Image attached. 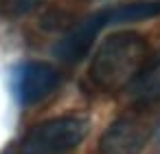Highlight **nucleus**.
Here are the masks:
<instances>
[{
    "mask_svg": "<svg viewBox=\"0 0 160 154\" xmlns=\"http://www.w3.org/2000/svg\"><path fill=\"white\" fill-rule=\"evenodd\" d=\"M90 123L75 114L53 117L35 123L11 154H68L88 136Z\"/></svg>",
    "mask_w": 160,
    "mask_h": 154,
    "instance_id": "2",
    "label": "nucleus"
},
{
    "mask_svg": "<svg viewBox=\"0 0 160 154\" xmlns=\"http://www.w3.org/2000/svg\"><path fill=\"white\" fill-rule=\"evenodd\" d=\"M5 5H11V7H16V11H22V9H29L31 5H35L38 0H2Z\"/></svg>",
    "mask_w": 160,
    "mask_h": 154,
    "instance_id": "8",
    "label": "nucleus"
},
{
    "mask_svg": "<svg viewBox=\"0 0 160 154\" xmlns=\"http://www.w3.org/2000/svg\"><path fill=\"white\" fill-rule=\"evenodd\" d=\"M59 86V71L48 62H27L16 77V97L22 106L44 101Z\"/></svg>",
    "mask_w": 160,
    "mask_h": 154,
    "instance_id": "4",
    "label": "nucleus"
},
{
    "mask_svg": "<svg viewBox=\"0 0 160 154\" xmlns=\"http://www.w3.org/2000/svg\"><path fill=\"white\" fill-rule=\"evenodd\" d=\"M129 90L142 101L160 99V55L149 60V64L145 66V71L138 75Z\"/></svg>",
    "mask_w": 160,
    "mask_h": 154,
    "instance_id": "7",
    "label": "nucleus"
},
{
    "mask_svg": "<svg viewBox=\"0 0 160 154\" xmlns=\"http://www.w3.org/2000/svg\"><path fill=\"white\" fill-rule=\"evenodd\" d=\"M101 29H105V22H103L101 9H99V11L81 18L77 24H72L62 35V40L55 44V55L66 64L81 62L90 53L92 44L97 42V35L101 33Z\"/></svg>",
    "mask_w": 160,
    "mask_h": 154,
    "instance_id": "5",
    "label": "nucleus"
},
{
    "mask_svg": "<svg viewBox=\"0 0 160 154\" xmlns=\"http://www.w3.org/2000/svg\"><path fill=\"white\" fill-rule=\"evenodd\" d=\"M153 123L142 114L121 117L99 139V154H140L149 143Z\"/></svg>",
    "mask_w": 160,
    "mask_h": 154,
    "instance_id": "3",
    "label": "nucleus"
},
{
    "mask_svg": "<svg viewBox=\"0 0 160 154\" xmlns=\"http://www.w3.org/2000/svg\"><path fill=\"white\" fill-rule=\"evenodd\" d=\"M101 16H103L105 27L156 18V16H160V0H136V3L105 7V9H101Z\"/></svg>",
    "mask_w": 160,
    "mask_h": 154,
    "instance_id": "6",
    "label": "nucleus"
},
{
    "mask_svg": "<svg viewBox=\"0 0 160 154\" xmlns=\"http://www.w3.org/2000/svg\"><path fill=\"white\" fill-rule=\"evenodd\" d=\"M151 60V49L140 33L118 31L101 42L88 66L90 84L101 93L132 88Z\"/></svg>",
    "mask_w": 160,
    "mask_h": 154,
    "instance_id": "1",
    "label": "nucleus"
}]
</instances>
